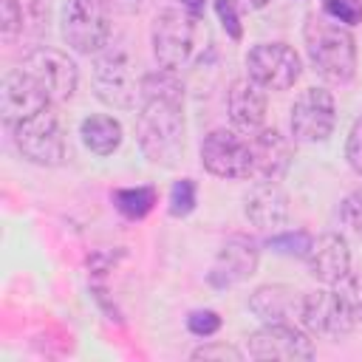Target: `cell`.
I'll use <instances>...</instances> for the list:
<instances>
[{"label":"cell","mask_w":362,"mask_h":362,"mask_svg":"<svg viewBox=\"0 0 362 362\" xmlns=\"http://www.w3.org/2000/svg\"><path fill=\"white\" fill-rule=\"evenodd\" d=\"M136 141L156 167H175L187 147L184 82L175 71L158 68L141 76V102L136 116Z\"/></svg>","instance_id":"6da1fadb"},{"label":"cell","mask_w":362,"mask_h":362,"mask_svg":"<svg viewBox=\"0 0 362 362\" xmlns=\"http://www.w3.org/2000/svg\"><path fill=\"white\" fill-rule=\"evenodd\" d=\"M303 42L314 71L334 85H345L356 74V40L348 25L328 14H308L303 25Z\"/></svg>","instance_id":"7a4b0ae2"},{"label":"cell","mask_w":362,"mask_h":362,"mask_svg":"<svg viewBox=\"0 0 362 362\" xmlns=\"http://www.w3.org/2000/svg\"><path fill=\"white\" fill-rule=\"evenodd\" d=\"M204 34L206 31H204L201 14H195L189 8L158 11L150 25V45H153V57H156L158 68H167L175 74L181 68H187L195 59Z\"/></svg>","instance_id":"3957f363"},{"label":"cell","mask_w":362,"mask_h":362,"mask_svg":"<svg viewBox=\"0 0 362 362\" xmlns=\"http://www.w3.org/2000/svg\"><path fill=\"white\" fill-rule=\"evenodd\" d=\"M93 57L90 82L96 99L116 110H133L141 102V76L136 74L133 57L119 45H107Z\"/></svg>","instance_id":"277c9868"},{"label":"cell","mask_w":362,"mask_h":362,"mask_svg":"<svg viewBox=\"0 0 362 362\" xmlns=\"http://www.w3.org/2000/svg\"><path fill=\"white\" fill-rule=\"evenodd\" d=\"M14 144L20 150V156L37 167H59L68 158V139L62 130V122L51 107H45L42 113L20 122L11 127Z\"/></svg>","instance_id":"5b68a950"},{"label":"cell","mask_w":362,"mask_h":362,"mask_svg":"<svg viewBox=\"0 0 362 362\" xmlns=\"http://www.w3.org/2000/svg\"><path fill=\"white\" fill-rule=\"evenodd\" d=\"M59 31L76 54H99L110 40V8L105 0H65L59 11Z\"/></svg>","instance_id":"8992f818"},{"label":"cell","mask_w":362,"mask_h":362,"mask_svg":"<svg viewBox=\"0 0 362 362\" xmlns=\"http://www.w3.org/2000/svg\"><path fill=\"white\" fill-rule=\"evenodd\" d=\"M300 325L320 339H345L356 328V317L339 297V291L331 288H317L303 294V308H300Z\"/></svg>","instance_id":"52a82bcc"},{"label":"cell","mask_w":362,"mask_h":362,"mask_svg":"<svg viewBox=\"0 0 362 362\" xmlns=\"http://www.w3.org/2000/svg\"><path fill=\"white\" fill-rule=\"evenodd\" d=\"M300 74V54L288 42H257L246 54V76L263 90H288Z\"/></svg>","instance_id":"ba28073f"},{"label":"cell","mask_w":362,"mask_h":362,"mask_svg":"<svg viewBox=\"0 0 362 362\" xmlns=\"http://www.w3.org/2000/svg\"><path fill=\"white\" fill-rule=\"evenodd\" d=\"M201 164L209 175H218V178H229V181L252 178L249 139L226 127L209 130L201 141Z\"/></svg>","instance_id":"9c48e42d"},{"label":"cell","mask_w":362,"mask_h":362,"mask_svg":"<svg viewBox=\"0 0 362 362\" xmlns=\"http://www.w3.org/2000/svg\"><path fill=\"white\" fill-rule=\"evenodd\" d=\"M291 136L303 144L325 141L337 127V105L325 88H305L291 105Z\"/></svg>","instance_id":"30bf717a"},{"label":"cell","mask_w":362,"mask_h":362,"mask_svg":"<svg viewBox=\"0 0 362 362\" xmlns=\"http://www.w3.org/2000/svg\"><path fill=\"white\" fill-rule=\"evenodd\" d=\"M23 68L40 82V88L48 93V99L54 105L57 102H68L79 88V68L59 48L42 45V48L28 51V57L23 59Z\"/></svg>","instance_id":"8fae6325"},{"label":"cell","mask_w":362,"mask_h":362,"mask_svg":"<svg viewBox=\"0 0 362 362\" xmlns=\"http://www.w3.org/2000/svg\"><path fill=\"white\" fill-rule=\"evenodd\" d=\"M51 105L54 102L48 99V93L40 88V82L25 68H14V71L3 74V79H0V113H3V122L8 127L42 113Z\"/></svg>","instance_id":"7c38bea8"},{"label":"cell","mask_w":362,"mask_h":362,"mask_svg":"<svg viewBox=\"0 0 362 362\" xmlns=\"http://www.w3.org/2000/svg\"><path fill=\"white\" fill-rule=\"evenodd\" d=\"M252 359H311L314 342L311 334L291 322H263L246 345Z\"/></svg>","instance_id":"4fadbf2b"},{"label":"cell","mask_w":362,"mask_h":362,"mask_svg":"<svg viewBox=\"0 0 362 362\" xmlns=\"http://www.w3.org/2000/svg\"><path fill=\"white\" fill-rule=\"evenodd\" d=\"M257 263H260L257 243L249 235H229L206 272V283L212 288H232L249 280L257 272Z\"/></svg>","instance_id":"5bb4252c"},{"label":"cell","mask_w":362,"mask_h":362,"mask_svg":"<svg viewBox=\"0 0 362 362\" xmlns=\"http://www.w3.org/2000/svg\"><path fill=\"white\" fill-rule=\"evenodd\" d=\"M243 215L260 232H280L291 218V204L277 181H257L243 195Z\"/></svg>","instance_id":"9a60e30c"},{"label":"cell","mask_w":362,"mask_h":362,"mask_svg":"<svg viewBox=\"0 0 362 362\" xmlns=\"http://www.w3.org/2000/svg\"><path fill=\"white\" fill-rule=\"evenodd\" d=\"M308 274L322 286H337L351 272V246L339 232H322L311 240L305 255Z\"/></svg>","instance_id":"2e32d148"},{"label":"cell","mask_w":362,"mask_h":362,"mask_svg":"<svg viewBox=\"0 0 362 362\" xmlns=\"http://www.w3.org/2000/svg\"><path fill=\"white\" fill-rule=\"evenodd\" d=\"M252 150V178L280 181L291 167V141L277 127H260L249 136Z\"/></svg>","instance_id":"e0dca14e"},{"label":"cell","mask_w":362,"mask_h":362,"mask_svg":"<svg viewBox=\"0 0 362 362\" xmlns=\"http://www.w3.org/2000/svg\"><path fill=\"white\" fill-rule=\"evenodd\" d=\"M226 113L238 133H257L266 122V93L249 76L235 79L226 90Z\"/></svg>","instance_id":"ac0fdd59"},{"label":"cell","mask_w":362,"mask_h":362,"mask_svg":"<svg viewBox=\"0 0 362 362\" xmlns=\"http://www.w3.org/2000/svg\"><path fill=\"white\" fill-rule=\"evenodd\" d=\"M303 294L288 283H263L249 294V311L260 322H291L300 320Z\"/></svg>","instance_id":"d6986e66"},{"label":"cell","mask_w":362,"mask_h":362,"mask_svg":"<svg viewBox=\"0 0 362 362\" xmlns=\"http://www.w3.org/2000/svg\"><path fill=\"white\" fill-rule=\"evenodd\" d=\"M79 139L82 144L96 153V156H110L119 150L122 139H124V130H122V122L107 116V113H93V116H85L82 124H79Z\"/></svg>","instance_id":"ffe728a7"},{"label":"cell","mask_w":362,"mask_h":362,"mask_svg":"<svg viewBox=\"0 0 362 362\" xmlns=\"http://www.w3.org/2000/svg\"><path fill=\"white\" fill-rule=\"evenodd\" d=\"M113 206L119 209V215H124L127 221H141L153 212V206L158 204V192L156 187L144 184V187H122L113 189Z\"/></svg>","instance_id":"44dd1931"},{"label":"cell","mask_w":362,"mask_h":362,"mask_svg":"<svg viewBox=\"0 0 362 362\" xmlns=\"http://www.w3.org/2000/svg\"><path fill=\"white\" fill-rule=\"evenodd\" d=\"M311 240H314V235H308L305 229H280V232H272L269 249H274L277 255H286V257H303L305 260Z\"/></svg>","instance_id":"7402d4cb"},{"label":"cell","mask_w":362,"mask_h":362,"mask_svg":"<svg viewBox=\"0 0 362 362\" xmlns=\"http://www.w3.org/2000/svg\"><path fill=\"white\" fill-rule=\"evenodd\" d=\"M198 204V184L192 178H178L173 187H170V195H167V212L173 218H187Z\"/></svg>","instance_id":"603a6c76"},{"label":"cell","mask_w":362,"mask_h":362,"mask_svg":"<svg viewBox=\"0 0 362 362\" xmlns=\"http://www.w3.org/2000/svg\"><path fill=\"white\" fill-rule=\"evenodd\" d=\"M339 223L345 226L348 235L362 238V189H354L342 198L339 204Z\"/></svg>","instance_id":"cb8c5ba5"},{"label":"cell","mask_w":362,"mask_h":362,"mask_svg":"<svg viewBox=\"0 0 362 362\" xmlns=\"http://www.w3.org/2000/svg\"><path fill=\"white\" fill-rule=\"evenodd\" d=\"M334 288L339 291V297L345 300V305L351 308L356 322H362V272H348Z\"/></svg>","instance_id":"d4e9b609"},{"label":"cell","mask_w":362,"mask_h":362,"mask_svg":"<svg viewBox=\"0 0 362 362\" xmlns=\"http://www.w3.org/2000/svg\"><path fill=\"white\" fill-rule=\"evenodd\" d=\"M25 28V8L23 0H0V31L6 40Z\"/></svg>","instance_id":"484cf974"},{"label":"cell","mask_w":362,"mask_h":362,"mask_svg":"<svg viewBox=\"0 0 362 362\" xmlns=\"http://www.w3.org/2000/svg\"><path fill=\"white\" fill-rule=\"evenodd\" d=\"M322 8L331 20L342 23V25L362 23V0H322Z\"/></svg>","instance_id":"4316f807"},{"label":"cell","mask_w":362,"mask_h":362,"mask_svg":"<svg viewBox=\"0 0 362 362\" xmlns=\"http://www.w3.org/2000/svg\"><path fill=\"white\" fill-rule=\"evenodd\" d=\"M215 14L223 25V31L232 40L243 37V23H240V3L238 0H215Z\"/></svg>","instance_id":"83f0119b"},{"label":"cell","mask_w":362,"mask_h":362,"mask_svg":"<svg viewBox=\"0 0 362 362\" xmlns=\"http://www.w3.org/2000/svg\"><path fill=\"white\" fill-rule=\"evenodd\" d=\"M187 328H189V334L206 339V337L218 334V328H221V317H218V311H212V308H198V311H189V317H187Z\"/></svg>","instance_id":"f1b7e54d"},{"label":"cell","mask_w":362,"mask_h":362,"mask_svg":"<svg viewBox=\"0 0 362 362\" xmlns=\"http://www.w3.org/2000/svg\"><path fill=\"white\" fill-rule=\"evenodd\" d=\"M345 161L362 178V116L348 130V139H345Z\"/></svg>","instance_id":"f546056e"},{"label":"cell","mask_w":362,"mask_h":362,"mask_svg":"<svg viewBox=\"0 0 362 362\" xmlns=\"http://www.w3.org/2000/svg\"><path fill=\"white\" fill-rule=\"evenodd\" d=\"M192 359H204V362H209V359H221V362L232 359V362H240L243 351H238L235 345H226V342H206V345L192 351Z\"/></svg>","instance_id":"4dcf8cb0"},{"label":"cell","mask_w":362,"mask_h":362,"mask_svg":"<svg viewBox=\"0 0 362 362\" xmlns=\"http://www.w3.org/2000/svg\"><path fill=\"white\" fill-rule=\"evenodd\" d=\"M144 3L147 0H105V6L110 8V11H116V14H139L141 8H144Z\"/></svg>","instance_id":"1f68e13d"},{"label":"cell","mask_w":362,"mask_h":362,"mask_svg":"<svg viewBox=\"0 0 362 362\" xmlns=\"http://www.w3.org/2000/svg\"><path fill=\"white\" fill-rule=\"evenodd\" d=\"M178 3H181V8H189V11H195V14H201L204 6H206V0H178Z\"/></svg>","instance_id":"d6a6232c"},{"label":"cell","mask_w":362,"mask_h":362,"mask_svg":"<svg viewBox=\"0 0 362 362\" xmlns=\"http://www.w3.org/2000/svg\"><path fill=\"white\" fill-rule=\"evenodd\" d=\"M240 3V8H252V11H257V8H266L272 0H238Z\"/></svg>","instance_id":"836d02e7"}]
</instances>
